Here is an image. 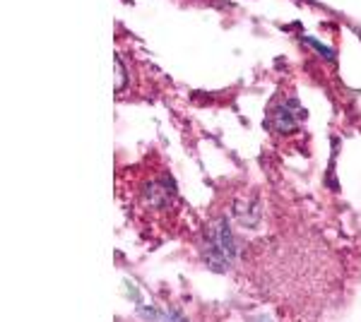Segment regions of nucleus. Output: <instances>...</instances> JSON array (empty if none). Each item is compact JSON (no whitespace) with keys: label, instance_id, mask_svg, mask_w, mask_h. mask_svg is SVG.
Instances as JSON below:
<instances>
[{"label":"nucleus","instance_id":"nucleus-4","mask_svg":"<svg viewBox=\"0 0 361 322\" xmlns=\"http://www.w3.org/2000/svg\"><path fill=\"white\" fill-rule=\"evenodd\" d=\"M250 322H272L270 318H265V315H258V318H253Z\"/></svg>","mask_w":361,"mask_h":322},{"label":"nucleus","instance_id":"nucleus-1","mask_svg":"<svg viewBox=\"0 0 361 322\" xmlns=\"http://www.w3.org/2000/svg\"><path fill=\"white\" fill-rule=\"evenodd\" d=\"M234 257H236V245H234V236L229 231V224L226 221H217L207 231L205 262L214 272H224Z\"/></svg>","mask_w":361,"mask_h":322},{"label":"nucleus","instance_id":"nucleus-3","mask_svg":"<svg viewBox=\"0 0 361 322\" xmlns=\"http://www.w3.org/2000/svg\"><path fill=\"white\" fill-rule=\"evenodd\" d=\"M164 318H161V322H188L183 318V315H178V313H161Z\"/></svg>","mask_w":361,"mask_h":322},{"label":"nucleus","instance_id":"nucleus-2","mask_svg":"<svg viewBox=\"0 0 361 322\" xmlns=\"http://www.w3.org/2000/svg\"><path fill=\"white\" fill-rule=\"evenodd\" d=\"M296 111H299V101H296V99H292V101H287V104H279L277 113H275V128L279 132L287 135V132L296 130V125H299Z\"/></svg>","mask_w":361,"mask_h":322}]
</instances>
